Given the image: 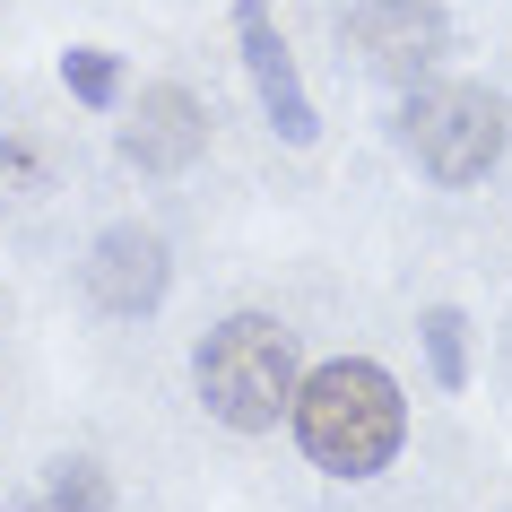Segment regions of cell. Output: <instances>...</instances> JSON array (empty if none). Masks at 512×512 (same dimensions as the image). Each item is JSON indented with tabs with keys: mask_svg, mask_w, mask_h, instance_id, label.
I'll return each mask as SVG.
<instances>
[{
	"mask_svg": "<svg viewBox=\"0 0 512 512\" xmlns=\"http://www.w3.org/2000/svg\"><path fill=\"white\" fill-rule=\"evenodd\" d=\"M287 426H296L313 469H330V478H374L408 443V400L374 356H330V365H313L296 382Z\"/></svg>",
	"mask_w": 512,
	"mask_h": 512,
	"instance_id": "obj_1",
	"label": "cell"
},
{
	"mask_svg": "<svg viewBox=\"0 0 512 512\" xmlns=\"http://www.w3.org/2000/svg\"><path fill=\"white\" fill-rule=\"evenodd\" d=\"M191 382H200V408H209L217 426L235 434H270L287 426V408H296V339L270 322V313H226V322L200 339L191 356Z\"/></svg>",
	"mask_w": 512,
	"mask_h": 512,
	"instance_id": "obj_2",
	"label": "cell"
},
{
	"mask_svg": "<svg viewBox=\"0 0 512 512\" xmlns=\"http://www.w3.org/2000/svg\"><path fill=\"white\" fill-rule=\"evenodd\" d=\"M400 148L426 165L443 191L460 183H486L512 148V113L495 87H469V79H443V87H408L400 105Z\"/></svg>",
	"mask_w": 512,
	"mask_h": 512,
	"instance_id": "obj_3",
	"label": "cell"
},
{
	"mask_svg": "<svg viewBox=\"0 0 512 512\" xmlns=\"http://www.w3.org/2000/svg\"><path fill=\"white\" fill-rule=\"evenodd\" d=\"M452 44V18H443V0H356L348 9V53L374 70V79H400L417 87L443 61Z\"/></svg>",
	"mask_w": 512,
	"mask_h": 512,
	"instance_id": "obj_4",
	"label": "cell"
},
{
	"mask_svg": "<svg viewBox=\"0 0 512 512\" xmlns=\"http://www.w3.org/2000/svg\"><path fill=\"white\" fill-rule=\"evenodd\" d=\"M165 287H174V252H165V235H148V226H113V235H96V252H87V296L105 304V313H122V322H139V313H157Z\"/></svg>",
	"mask_w": 512,
	"mask_h": 512,
	"instance_id": "obj_5",
	"label": "cell"
},
{
	"mask_svg": "<svg viewBox=\"0 0 512 512\" xmlns=\"http://www.w3.org/2000/svg\"><path fill=\"white\" fill-rule=\"evenodd\" d=\"M209 148V105L191 96V87L157 79L131 96V122H122V157L139 165V174H183L191 157Z\"/></svg>",
	"mask_w": 512,
	"mask_h": 512,
	"instance_id": "obj_6",
	"label": "cell"
},
{
	"mask_svg": "<svg viewBox=\"0 0 512 512\" xmlns=\"http://www.w3.org/2000/svg\"><path fill=\"white\" fill-rule=\"evenodd\" d=\"M235 44H243V61H252V87H261L270 131L287 139V148H304V139H313V96H304V79H296V53H287V35H278L270 0H235Z\"/></svg>",
	"mask_w": 512,
	"mask_h": 512,
	"instance_id": "obj_7",
	"label": "cell"
},
{
	"mask_svg": "<svg viewBox=\"0 0 512 512\" xmlns=\"http://www.w3.org/2000/svg\"><path fill=\"white\" fill-rule=\"evenodd\" d=\"M18 512H113V478L96 469V460H53V478H44V495L35 504H18Z\"/></svg>",
	"mask_w": 512,
	"mask_h": 512,
	"instance_id": "obj_8",
	"label": "cell"
},
{
	"mask_svg": "<svg viewBox=\"0 0 512 512\" xmlns=\"http://www.w3.org/2000/svg\"><path fill=\"white\" fill-rule=\"evenodd\" d=\"M61 87H70L79 105H96V113H105L113 96H122V61H113V53H96V44H70V53H61Z\"/></svg>",
	"mask_w": 512,
	"mask_h": 512,
	"instance_id": "obj_9",
	"label": "cell"
},
{
	"mask_svg": "<svg viewBox=\"0 0 512 512\" xmlns=\"http://www.w3.org/2000/svg\"><path fill=\"white\" fill-rule=\"evenodd\" d=\"M426 365H434V382H443V391H460V382H469V322H460L452 304H443V313H426Z\"/></svg>",
	"mask_w": 512,
	"mask_h": 512,
	"instance_id": "obj_10",
	"label": "cell"
},
{
	"mask_svg": "<svg viewBox=\"0 0 512 512\" xmlns=\"http://www.w3.org/2000/svg\"><path fill=\"white\" fill-rule=\"evenodd\" d=\"M35 191H44V157L27 139H0V209H27Z\"/></svg>",
	"mask_w": 512,
	"mask_h": 512,
	"instance_id": "obj_11",
	"label": "cell"
}]
</instances>
